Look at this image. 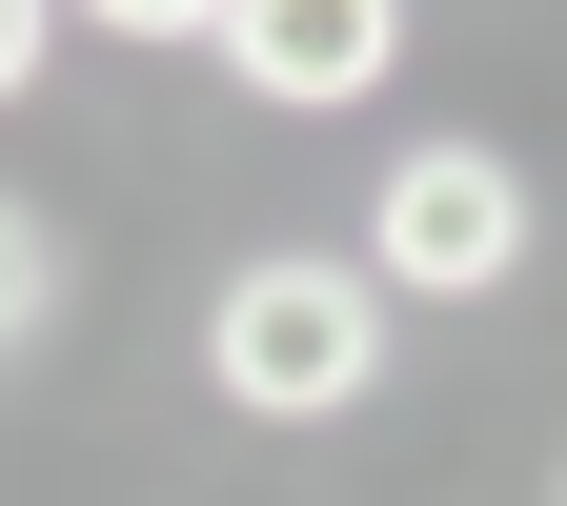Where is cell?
I'll return each mask as SVG.
<instances>
[{
  "label": "cell",
  "mask_w": 567,
  "mask_h": 506,
  "mask_svg": "<svg viewBox=\"0 0 567 506\" xmlns=\"http://www.w3.org/2000/svg\"><path fill=\"white\" fill-rule=\"evenodd\" d=\"M41 324H61V224H41L21 183H0V365H21Z\"/></svg>",
  "instance_id": "obj_4"
},
{
  "label": "cell",
  "mask_w": 567,
  "mask_h": 506,
  "mask_svg": "<svg viewBox=\"0 0 567 506\" xmlns=\"http://www.w3.org/2000/svg\"><path fill=\"white\" fill-rule=\"evenodd\" d=\"M547 506H567V466H547Z\"/></svg>",
  "instance_id": "obj_7"
},
{
  "label": "cell",
  "mask_w": 567,
  "mask_h": 506,
  "mask_svg": "<svg viewBox=\"0 0 567 506\" xmlns=\"http://www.w3.org/2000/svg\"><path fill=\"white\" fill-rule=\"evenodd\" d=\"M224 82L264 102V122H344V102H385L405 82V0H224Z\"/></svg>",
  "instance_id": "obj_3"
},
{
  "label": "cell",
  "mask_w": 567,
  "mask_h": 506,
  "mask_svg": "<svg viewBox=\"0 0 567 506\" xmlns=\"http://www.w3.org/2000/svg\"><path fill=\"white\" fill-rule=\"evenodd\" d=\"M385 365H405V304H385L365 244H244L203 283V385L244 425H365Z\"/></svg>",
  "instance_id": "obj_1"
},
{
  "label": "cell",
  "mask_w": 567,
  "mask_h": 506,
  "mask_svg": "<svg viewBox=\"0 0 567 506\" xmlns=\"http://www.w3.org/2000/svg\"><path fill=\"white\" fill-rule=\"evenodd\" d=\"M61 21H102V41H224V0H61Z\"/></svg>",
  "instance_id": "obj_5"
},
{
  "label": "cell",
  "mask_w": 567,
  "mask_h": 506,
  "mask_svg": "<svg viewBox=\"0 0 567 506\" xmlns=\"http://www.w3.org/2000/svg\"><path fill=\"white\" fill-rule=\"evenodd\" d=\"M41 61H61V0H0V122L41 102Z\"/></svg>",
  "instance_id": "obj_6"
},
{
  "label": "cell",
  "mask_w": 567,
  "mask_h": 506,
  "mask_svg": "<svg viewBox=\"0 0 567 506\" xmlns=\"http://www.w3.org/2000/svg\"><path fill=\"white\" fill-rule=\"evenodd\" d=\"M365 264H385V304H507V283L547 264V183L507 163V142L425 122V142L365 163Z\"/></svg>",
  "instance_id": "obj_2"
}]
</instances>
